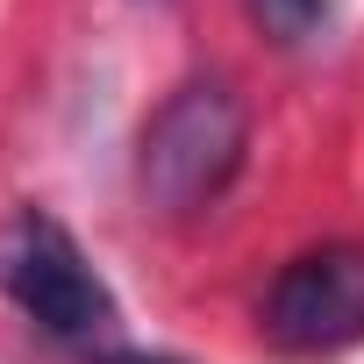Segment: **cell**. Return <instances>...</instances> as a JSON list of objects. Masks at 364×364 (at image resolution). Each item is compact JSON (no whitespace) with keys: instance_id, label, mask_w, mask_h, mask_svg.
Here are the masks:
<instances>
[{"instance_id":"obj_1","label":"cell","mask_w":364,"mask_h":364,"mask_svg":"<svg viewBox=\"0 0 364 364\" xmlns=\"http://www.w3.org/2000/svg\"><path fill=\"white\" fill-rule=\"evenodd\" d=\"M243 150H250V114L243 100L222 86V79H193L178 86L150 122H143V143H136V186L157 215L186 222L200 208H215L229 193V178L243 171Z\"/></svg>"},{"instance_id":"obj_2","label":"cell","mask_w":364,"mask_h":364,"mask_svg":"<svg viewBox=\"0 0 364 364\" xmlns=\"http://www.w3.org/2000/svg\"><path fill=\"white\" fill-rule=\"evenodd\" d=\"M0 293L58 343H100L114 328L107 279L86 264L72 229L43 208H15L0 222Z\"/></svg>"},{"instance_id":"obj_3","label":"cell","mask_w":364,"mask_h":364,"mask_svg":"<svg viewBox=\"0 0 364 364\" xmlns=\"http://www.w3.org/2000/svg\"><path fill=\"white\" fill-rule=\"evenodd\" d=\"M264 336L293 357H336L364 336V250L321 243L300 250L264 293Z\"/></svg>"},{"instance_id":"obj_4","label":"cell","mask_w":364,"mask_h":364,"mask_svg":"<svg viewBox=\"0 0 364 364\" xmlns=\"http://www.w3.org/2000/svg\"><path fill=\"white\" fill-rule=\"evenodd\" d=\"M250 15H257V29L272 43H307L328 22V0H250Z\"/></svg>"},{"instance_id":"obj_5","label":"cell","mask_w":364,"mask_h":364,"mask_svg":"<svg viewBox=\"0 0 364 364\" xmlns=\"http://www.w3.org/2000/svg\"><path fill=\"white\" fill-rule=\"evenodd\" d=\"M100 364H186V357H164V350H114V357H100Z\"/></svg>"}]
</instances>
